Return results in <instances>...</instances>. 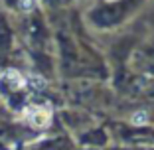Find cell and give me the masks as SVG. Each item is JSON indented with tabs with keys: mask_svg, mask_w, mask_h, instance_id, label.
<instances>
[{
	"mask_svg": "<svg viewBox=\"0 0 154 150\" xmlns=\"http://www.w3.org/2000/svg\"><path fill=\"white\" fill-rule=\"evenodd\" d=\"M18 4H20V8H22L24 12H30V10L34 8V0H20Z\"/></svg>",
	"mask_w": 154,
	"mask_h": 150,
	"instance_id": "5b68a950",
	"label": "cell"
},
{
	"mask_svg": "<svg viewBox=\"0 0 154 150\" xmlns=\"http://www.w3.org/2000/svg\"><path fill=\"white\" fill-rule=\"evenodd\" d=\"M26 121L36 128H44L51 121V111L48 107H28L26 109Z\"/></svg>",
	"mask_w": 154,
	"mask_h": 150,
	"instance_id": "6da1fadb",
	"label": "cell"
},
{
	"mask_svg": "<svg viewBox=\"0 0 154 150\" xmlns=\"http://www.w3.org/2000/svg\"><path fill=\"white\" fill-rule=\"evenodd\" d=\"M148 123V113L146 111H136L134 115H132V124H136V127H142V124Z\"/></svg>",
	"mask_w": 154,
	"mask_h": 150,
	"instance_id": "3957f363",
	"label": "cell"
},
{
	"mask_svg": "<svg viewBox=\"0 0 154 150\" xmlns=\"http://www.w3.org/2000/svg\"><path fill=\"white\" fill-rule=\"evenodd\" d=\"M30 83H34V89H36V91H42V89H44L45 87V81L42 77H36V75H34V77H30Z\"/></svg>",
	"mask_w": 154,
	"mask_h": 150,
	"instance_id": "277c9868",
	"label": "cell"
},
{
	"mask_svg": "<svg viewBox=\"0 0 154 150\" xmlns=\"http://www.w3.org/2000/svg\"><path fill=\"white\" fill-rule=\"evenodd\" d=\"M4 79H10V87H12V89H22V87L26 85L24 77L18 71H14V69H10V71L4 73Z\"/></svg>",
	"mask_w": 154,
	"mask_h": 150,
	"instance_id": "7a4b0ae2",
	"label": "cell"
}]
</instances>
